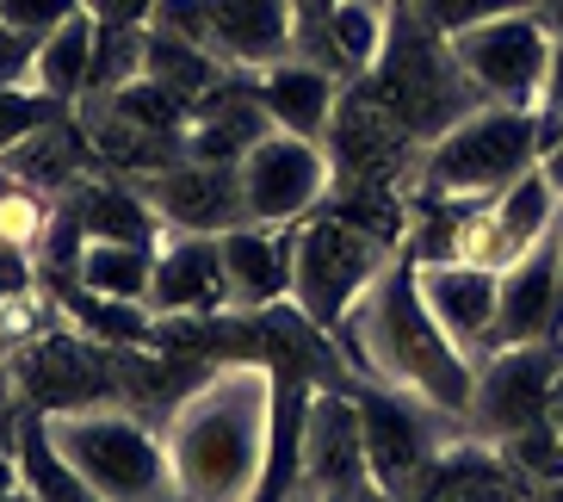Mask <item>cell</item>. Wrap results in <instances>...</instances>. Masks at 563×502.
Returning <instances> with one entry per match:
<instances>
[{"label":"cell","instance_id":"obj_14","mask_svg":"<svg viewBox=\"0 0 563 502\" xmlns=\"http://www.w3.org/2000/svg\"><path fill=\"white\" fill-rule=\"evenodd\" d=\"M415 285H421V304L433 310V323H440L471 360H483V353H489V335H496L501 273L477 268V261H428V268H415Z\"/></svg>","mask_w":563,"mask_h":502},{"label":"cell","instance_id":"obj_9","mask_svg":"<svg viewBox=\"0 0 563 502\" xmlns=\"http://www.w3.org/2000/svg\"><path fill=\"white\" fill-rule=\"evenodd\" d=\"M563 367V341H514V348H489L477 360V385H471V416L464 435L477 440H508L520 428L551 416V379Z\"/></svg>","mask_w":563,"mask_h":502},{"label":"cell","instance_id":"obj_7","mask_svg":"<svg viewBox=\"0 0 563 502\" xmlns=\"http://www.w3.org/2000/svg\"><path fill=\"white\" fill-rule=\"evenodd\" d=\"M322 150L334 162V186H390L409 199L415 167H421V143L409 137L390 106L365 87V75H353L334 100V118L322 131Z\"/></svg>","mask_w":563,"mask_h":502},{"label":"cell","instance_id":"obj_22","mask_svg":"<svg viewBox=\"0 0 563 502\" xmlns=\"http://www.w3.org/2000/svg\"><path fill=\"white\" fill-rule=\"evenodd\" d=\"M0 167L13 174V181H25L32 193H44V199H63L75 181H87L93 174V143H87L81 118L63 112L56 124H44V131H32L25 143H13V150L0 155Z\"/></svg>","mask_w":563,"mask_h":502},{"label":"cell","instance_id":"obj_39","mask_svg":"<svg viewBox=\"0 0 563 502\" xmlns=\"http://www.w3.org/2000/svg\"><path fill=\"white\" fill-rule=\"evenodd\" d=\"M334 7H341V0H291V13H298V37H291V51H298V44H310V37L322 32V19H329Z\"/></svg>","mask_w":563,"mask_h":502},{"label":"cell","instance_id":"obj_6","mask_svg":"<svg viewBox=\"0 0 563 502\" xmlns=\"http://www.w3.org/2000/svg\"><path fill=\"white\" fill-rule=\"evenodd\" d=\"M390 254H397L390 242L365 236L329 205H316L303 223H291V304L316 329H334L365 298V285L384 273Z\"/></svg>","mask_w":563,"mask_h":502},{"label":"cell","instance_id":"obj_16","mask_svg":"<svg viewBox=\"0 0 563 502\" xmlns=\"http://www.w3.org/2000/svg\"><path fill=\"white\" fill-rule=\"evenodd\" d=\"M558 249H563V223L551 236H539L520 261L501 268V304H496V335H489V348L551 341V335H558Z\"/></svg>","mask_w":563,"mask_h":502},{"label":"cell","instance_id":"obj_17","mask_svg":"<svg viewBox=\"0 0 563 502\" xmlns=\"http://www.w3.org/2000/svg\"><path fill=\"white\" fill-rule=\"evenodd\" d=\"M291 37H298L291 0H205V44L217 51V63L254 75L291 56Z\"/></svg>","mask_w":563,"mask_h":502},{"label":"cell","instance_id":"obj_46","mask_svg":"<svg viewBox=\"0 0 563 502\" xmlns=\"http://www.w3.org/2000/svg\"><path fill=\"white\" fill-rule=\"evenodd\" d=\"M558 341H563V335H558Z\"/></svg>","mask_w":563,"mask_h":502},{"label":"cell","instance_id":"obj_35","mask_svg":"<svg viewBox=\"0 0 563 502\" xmlns=\"http://www.w3.org/2000/svg\"><path fill=\"white\" fill-rule=\"evenodd\" d=\"M539 155L563 137V19L551 25V75H545V94H539Z\"/></svg>","mask_w":563,"mask_h":502},{"label":"cell","instance_id":"obj_41","mask_svg":"<svg viewBox=\"0 0 563 502\" xmlns=\"http://www.w3.org/2000/svg\"><path fill=\"white\" fill-rule=\"evenodd\" d=\"M539 174H545V181H551V193H558V199H563V137H558V143H551L545 155H539Z\"/></svg>","mask_w":563,"mask_h":502},{"label":"cell","instance_id":"obj_37","mask_svg":"<svg viewBox=\"0 0 563 502\" xmlns=\"http://www.w3.org/2000/svg\"><path fill=\"white\" fill-rule=\"evenodd\" d=\"M32 292V249H0V304H19Z\"/></svg>","mask_w":563,"mask_h":502},{"label":"cell","instance_id":"obj_36","mask_svg":"<svg viewBox=\"0 0 563 502\" xmlns=\"http://www.w3.org/2000/svg\"><path fill=\"white\" fill-rule=\"evenodd\" d=\"M32 56H37V37L13 32L0 19V87H32Z\"/></svg>","mask_w":563,"mask_h":502},{"label":"cell","instance_id":"obj_26","mask_svg":"<svg viewBox=\"0 0 563 502\" xmlns=\"http://www.w3.org/2000/svg\"><path fill=\"white\" fill-rule=\"evenodd\" d=\"M155 280V242H87L75 285L93 298H143L150 304Z\"/></svg>","mask_w":563,"mask_h":502},{"label":"cell","instance_id":"obj_8","mask_svg":"<svg viewBox=\"0 0 563 502\" xmlns=\"http://www.w3.org/2000/svg\"><path fill=\"white\" fill-rule=\"evenodd\" d=\"M464 75L477 81L483 106H539L551 75V19L545 7H527V13H501L483 19L471 32L452 37Z\"/></svg>","mask_w":563,"mask_h":502},{"label":"cell","instance_id":"obj_19","mask_svg":"<svg viewBox=\"0 0 563 502\" xmlns=\"http://www.w3.org/2000/svg\"><path fill=\"white\" fill-rule=\"evenodd\" d=\"M19 379H25V397L44 403V416L56 410H93L106 403V360L87 348L81 335H37L32 353L19 360Z\"/></svg>","mask_w":563,"mask_h":502},{"label":"cell","instance_id":"obj_38","mask_svg":"<svg viewBox=\"0 0 563 502\" xmlns=\"http://www.w3.org/2000/svg\"><path fill=\"white\" fill-rule=\"evenodd\" d=\"M100 19H112V25H150L155 0H87Z\"/></svg>","mask_w":563,"mask_h":502},{"label":"cell","instance_id":"obj_33","mask_svg":"<svg viewBox=\"0 0 563 502\" xmlns=\"http://www.w3.org/2000/svg\"><path fill=\"white\" fill-rule=\"evenodd\" d=\"M409 7L428 19V25H440L446 37H459V32H471V25H483V19L527 13V7H545V0H409Z\"/></svg>","mask_w":563,"mask_h":502},{"label":"cell","instance_id":"obj_13","mask_svg":"<svg viewBox=\"0 0 563 502\" xmlns=\"http://www.w3.org/2000/svg\"><path fill=\"white\" fill-rule=\"evenodd\" d=\"M298 471L303 490L322 496V490H347L365 484V428H360V397L347 385H322L310 391V410H303V447H298Z\"/></svg>","mask_w":563,"mask_h":502},{"label":"cell","instance_id":"obj_18","mask_svg":"<svg viewBox=\"0 0 563 502\" xmlns=\"http://www.w3.org/2000/svg\"><path fill=\"white\" fill-rule=\"evenodd\" d=\"M254 87H261V106H266V118H273V131L322 143L347 75H334V68L310 63V56H279V63L254 68Z\"/></svg>","mask_w":563,"mask_h":502},{"label":"cell","instance_id":"obj_44","mask_svg":"<svg viewBox=\"0 0 563 502\" xmlns=\"http://www.w3.org/2000/svg\"><path fill=\"white\" fill-rule=\"evenodd\" d=\"M539 502H563V478L558 484H539Z\"/></svg>","mask_w":563,"mask_h":502},{"label":"cell","instance_id":"obj_23","mask_svg":"<svg viewBox=\"0 0 563 502\" xmlns=\"http://www.w3.org/2000/svg\"><path fill=\"white\" fill-rule=\"evenodd\" d=\"M63 205L75 211L87 242H155V230H162V218L136 193V181H100V174H87V181H75L63 193Z\"/></svg>","mask_w":563,"mask_h":502},{"label":"cell","instance_id":"obj_25","mask_svg":"<svg viewBox=\"0 0 563 502\" xmlns=\"http://www.w3.org/2000/svg\"><path fill=\"white\" fill-rule=\"evenodd\" d=\"M143 75H150V81H162L167 94H180V100L199 112L217 87H223L230 63H217V51H205V44H192V37H174V32H155V25H150V56H143Z\"/></svg>","mask_w":563,"mask_h":502},{"label":"cell","instance_id":"obj_15","mask_svg":"<svg viewBox=\"0 0 563 502\" xmlns=\"http://www.w3.org/2000/svg\"><path fill=\"white\" fill-rule=\"evenodd\" d=\"M235 304L230 268H223V242L217 236H180L155 249V280H150V310L155 317H217Z\"/></svg>","mask_w":563,"mask_h":502},{"label":"cell","instance_id":"obj_31","mask_svg":"<svg viewBox=\"0 0 563 502\" xmlns=\"http://www.w3.org/2000/svg\"><path fill=\"white\" fill-rule=\"evenodd\" d=\"M51 205L44 193H32L25 181H13L0 167V249H37V236L51 223Z\"/></svg>","mask_w":563,"mask_h":502},{"label":"cell","instance_id":"obj_5","mask_svg":"<svg viewBox=\"0 0 563 502\" xmlns=\"http://www.w3.org/2000/svg\"><path fill=\"white\" fill-rule=\"evenodd\" d=\"M527 167H539V112L477 106L421 150L409 193H421V199H496Z\"/></svg>","mask_w":563,"mask_h":502},{"label":"cell","instance_id":"obj_29","mask_svg":"<svg viewBox=\"0 0 563 502\" xmlns=\"http://www.w3.org/2000/svg\"><path fill=\"white\" fill-rule=\"evenodd\" d=\"M19 466H25V484H32L44 502H100L81 478H75V471L63 466V452H56L51 435H44V416L25 428V459H19Z\"/></svg>","mask_w":563,"mask_h":502},{"label":"cell","instance_id":"obj_32","mask_svg":"<svg viewBox=\"0 0 563 502\" xmlns=\"http://www.w3.org/2000/svg\"><path fill=\"white\" fill-rule=\"evenodd\" d=\"M63 112H75V106L51 100V94H37V87H0V155L13 150V143H25L32 131L56 124Z\"/></svg>","mask_w":563,"mask_h":502},{"label":"cell","instance_id":"obj_34","mask_svg":"<svg viewBox=\"0 0 563 502\" xmlns=\"http://www.w3.org/2000/svg\"><path fill=\"white\" fill-rule=\"evenodd\" d=\"M87 0H0V19L25 37H51L63 19H75Z\"/></svg>","mask_w":563,"mask_h":502},{"label":"cell","instance_id":"obj_2","mask_svg":"<svg viewBox=\"0 0 563 502\" xmlns=\"http://www.w3.org/2000/svg\"><path fill=\"white\" fill-rule=\"evenodd\" d=\"M273 440V367L223 360L167 410V466L186 502H254Z\"/></svg>","mask_w":563,"mask_h":502},{"label":"cell","instance_id":"obj_3","mask_svg":"<svg viewBox=\"0 0 563 502\" xmlns=\"http://www.w3.org/2000/svg\"><path fill=\"white\" fill-rule=\"evenodd\" d=\"M365 87L409 124V137L421 150H428L433 137H446L464 112L483 106L477 81L464 75L459 51H452V37L440 25H428L409 0H390L384 51H378V63L365 68Z\"/></svg>","mask_w":563,"mask_h":502},{"label":"cell","instance_id":"obj_40","mask_svg":"<svg viewBox=\"0 0 563 502\" xmlns=\"http://www.w3.org/2000/svg\"><path fill=\"white\" fill-rule=\"evenodd\" d=\"M310 502H390V496L365 478V484H347V490H322V496H310Z\"/></svg>","mask_w":563,"mask_h":502},{"label":"cell","instance_id":"obj_30","mask_svg":"<svg viewBox=\"0 0 563 502\" xmlns=\"http://www.w3.org/2000/svg\"><path fill=\"white\" fill-rule=\"evenodd\" d=\"M496 447H501V459H508L532 490L558 484V478H563V435H558V422H551V416L532 422V428H520V435H508V440H496Z\"/></svg>","mask_w":563,"mask_h":502},{"label":"cell","instance_id":"obj_21","mask_svg":"<svg viewBox=\"0 0 563 502\" xmlns=\"http://www.w3.org/2000/svg\"><path fill=\"white\" fill-rule=\"evenodd\" d=\"M223 242V268H230L235 304L266 310V304L291 298V223H235L217 236Z\"/></svg>","mask_w":563,"mask_h":502},{"label":"cell","instance_id":"obj_24","mask_svg":"<svg viewBox=\"0 0 563 502\" xmlns=\"http://www.w3.org/2000/svg\"><path fill=\"white\" fill-rule=\"evenodd\" d=\"M93 37H100V13L81 7L75 19H63L51 37H37V56H32V87L51 94V100L75 106L93 81Z\"/></svg>","mask_w":563,"mask_h":502},{"label":"cell","instance_id":"obj_20","mask_svg":"<svg viewBox=\"0 0 563 502\" xmlns=\"http://www.w3.org/2000/svg\"><path fill=\"white\" fill-rule=\"evenodd\" d=\"M415 502H539V490L501 459V447L471 435V447H440Z\"/></svg>","mask_w":563,"mask_h":502},{"label":"cell","instance_id":"obj_1","mask_svg":"<svg viewBox=\"0 0 563 502\" xmlns=\"http://www.w3.org/2000/svg\"><path fill=\"white\" fill-rule=\"evenodd\" d=\"M329 335L353 385L402 391L446 422L471 416L477 360L433 323V310L421 304V285H415V261L402 249L384 261V273L365 285V298Z\"/></svg>","mask_w":563,"mask_h":502},{"label":"cell","instance_id":"obj_28","mask_svg":"<svg viewBox=\"0 0 563 502\" xmlns=\"http://www.w3.org/2000/svg\"><path fill=\"white\" fill-rule=\"evenodd\" d=\"M75 310H81L87 341H112V348H136V341H150V335L162 329L143 298H93V292H81Z\"/></svg>","mask_w":563,"mask_h":502},{"label":"cell","instance_id":"obj_45","mask_svg":"<svg viewBox=\"0 0 563 502\" xmlns=\"http://www.w3.org/2000/svg\"><path fill=\"white\" fill-rule=\"evenodd\" d=\"M551 422H558V435H563V410H551Z\"/></svg>","mask_w":563,"mask_h":502},{"label":"cell","instance_id":"obj_11","mask_svg":"<svg viewBox=\"0 0 563 502\" xmlns=\"http://www.w3.org/2000/svg\"><path fill=\"white\" fill-rule=\"evenodd\" d=\"M242 211L249 223H303L316 205L334 193V162L322 143L291 131H266L249 155H242Z\"/></svg>","mask_w":563,"mask_h":502},{"label":"cell","instance_id":"obj_10","mask_svg":"<svg viewBox=\"0 0 563 502\" xmlns=\"http://www.w3.org/2000/svg\"><path fill=\"white\" fill-rule=\"evenodd\" d=\"M360 397V428H365V471H372V484L384 490L390 502H415V490L428 484L433 459H440V422L428 403L402 397V391H353Z\"/></svg>","mask_w":563,"mask_h":502},{"label":"cell","instance_id":"obj_42","mask_svg":"<svg viewBox=\"0 0 563 502\" xmlns=\"http://www.w3.org/2000/svg\"><path fill=\"white\" fill-rule=\"evenodd\" d=\"M19 484H25V466L13 459V447H0V496H13Z\"/></svg>","mask_w":563,"mask_h":502},{"label":"cell","instance_id":"obj_27","mask_svg":"<svg viewBox=\"0 0 563 502\" xmlns=\"http://www.w3.org/2000/svg\"><path fill=\"white\" fill-rule=\"evenodd\" d=\"M143 56H150V25H112V19H100V37H93V81H87V94H118V87L143 81Z\"/></svg>","mask_w":563,"mask_h":502},{"label":"cell","instance_id":"obj_4","mask_svg":"<svg viewBox=\"0 0 563 502\" xmlns=\"http://www.w3.org/2000/svg\"><path fill=\"white\" fill-rule=\"evenodd\" d=\"M44 435L63 452V466L100 502H186L180 484H174L162 435L118 403L56 410V416H44Z\"/></svg>","mask_w":563,"mask_h":502},{"label":"cell","instance_id":"obj_12","mask_svg":"<svg viewBox=\"0 0 563 502\" xmlns=\"http://www.w3.org/2000/svg\"><path fill=\"white\" fill-rule=\"evenodd\" d=\"M136 193L150 199L162 230H180V236H223L235 223H249V211H242V174L217 167V162L180 155V162L155 167V174H136Z\"/></svg>","mask_w":563,"mask_h":502},{"label":"cell","instance_id":"obj_43","mask_svg":"<svg viewBox=\"0 0 563 502\" xmlns=\"http://www.w3.org/2000/svg\"><path fill=\"white\" fill-rule=\"evenodd\" d=\"M0 502H44V496H37V490H32V484H19V490H13V496H0Z\"/></svg>","mask_w":563,"mask_h":502}]
</instances>
